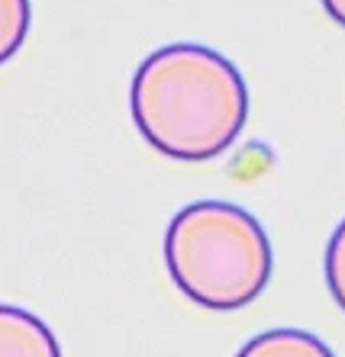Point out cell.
<instances>
[{
  "mask_svg": "<svg viewBox=\"0 0 345 357\" xmlns=\"http://www.w3.org/2000/svg\"><path fill=\"white\" fill-rule=\"evenodd\" d=\"M236 357H336L326 341L303 328H268L245 341Z\"/></svg>",
  "mask_w": 345,
  "mask_h": 357,
  "instance_id": "4",
  "label": "cell"
},
{
  "mask_svg": "<svg viewBox=\"0 0 345 357\" xmlns=\"http://www.w3.org/2000/svg\"><path fill=\"white\" fill-rule=\"evenodd\" d=\"M0 357H61V344L29 309L0 303Z\"/></svg>",
  "mask_w": 345,
  "mask_h": 357,
  "instance_id": "3",
  "label": "cell"
},
{
  "mask_svg": "<svg viewBox=\"0 0 345 357\" xmlns=\"http://www.w3.org/2000/svg\"><path fill=\"white\" fill-rule=\"evenodd\" d=\"M326 287L332 293V299L339 303V309L345 312V219L336 225V232L326 245Z\"/></svg>",
  "mask_w": 345,
  "mask_h": 357,
  "instance_id": "6",
  "label": "cell"
},
{
  "mask_svg": "<svg viewBox=\"0 0 345 357\" xmlns=\"http://www.w3.org/2000/svg\"><path fill=\"white\" fill-rule=\"evenodd\" d=\"M133 123L175 161L219 158L249 123V87L226 55L197 42L161 45L129 84Z\"/></svg>",
  "mask_w": 345,
  "mask_h": 357,
  "instance_id": "1",
  "label": "cell"
},
{
  "mask_svg": "<svg viewBox=\"0 0 345 357\" xmlns=\"http://www.w3.org/2000/svg\"><path fill=\"white\" fill-rule=\"evenodd\" d=\"M165 267L191 303L233 312L265 293L274 251L249 209L226 199H197L177 209L165 229Z\"/></svg>",
  "mask_w": 345,
  "mask_h": 357,
  "instance_id": "2",
  "label": "cell"
},
{
  "mask_svg": "<svg viewBox=\"0 0 345 357\" xmlns=\"http://www.w3.org/2000/svg\"><path fill=\"white\" fill-rule=\"evenodd\" d=\"M33 7L29 0H0V65H7L29 36Z\"/></svg>",
  "mask_w": 345,
  "mask_h": 357,
  "instance_id": "5",
  "label": "cell"
},
{
  "mask_svg": "<svg viewBox=\"0 0 345 357\" xmlns=\"http://www.w3.org/2000/svg\"><path fill=\"white\" fill-rule=\"evenodd\" d=\"M320 3L329 13V20H336L339 26H345V0H320Z\"/></svg>",
  "mask_w": 345,
  "mask_h": 357,
  "instance_id": "7",
  "label": "cell"
}]
</instances>
